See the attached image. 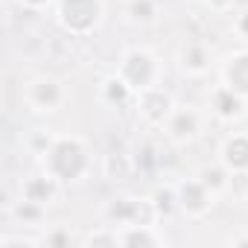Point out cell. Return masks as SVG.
Here are the masks:
<instances>
[{
  "label": "cell",
  "mask_w": 248,
  "mask_h": 248,
  "mask_svg": "<svg viewBox=\"0 0 248 248\" xmlns=\"http://www.w3.org/2000/svg\"><path fill=\"white\" fill-rule=\"evenodd\" d=\"M216 102H219V111H222V114H236V111H239V102H236L228 91H222V93L216 96Z\"/></svg>",
  "instance_id": "7"
},
{
  "label": "cell",
  "mask_w": 248,
  "mask_h": 248,
  "mask_svg": "<svg viewBox=\"0 0 248 248\" xmlns=\"http://www.w3.org/2000/svg\"><path fill=\"white\" fill-rule=\"evenodd\" d=\"M228 161L233 167H248V140H233L228 143Z\"/></svg>",
  "instance_id": "5"
},
{
  "label": "cell",
  "mask_w": 248,
  "mask_h": 248,
  "mask_svg": "<svg viewBox=\"0 0 248 248\" xmlns=\"http://www.w3.org/2000/svg\"><path fill=\"white\" fill-rule=\"evenodd\" d=\"M158 207L161 210H170L172 207V196L170 193H158Z\"/></svg>",
  "instance_id": "12"
},
{
  "label": "cell",
  "mask_w": 248,
  "mask_h": 248,
  "mask_svg": "<svg viewBox=\"0 0 248 248\" xmlns=\"http://www.w3.org/2000/svg\"><path fill=\"white\" fill-rule=\"evenodd\" d=\"M126 73H129V79H132L135 85H146L149 76H152V64H149L146 56H132L129 64H126Z\"/></svg>",
  "instance_id": "3"
},
{
  "label": "cell",
  "mask_w": 248,
  "mask_h": 248,
  "mask_svg": "<svg viewBox=\"0 0 248 248\" xmlns=\"http://www.w3.org/2000/svg\"><path fill=\"white\" fill-rule=\"evenodd\" d=\"M27 193H30V199H32V202L47 199V196H50V184H47V181H32V184L27 187Z\"/></svg>",
  "instance_id": "9"
},
{
  "label": "cell",
  "mask_w": 248,
  "mask_h": 248,
  "mask_svg": "<svg viewBox=\"0 0 248 248\" xmlns=\"http://www.w3.org/2000/svg\"><path fill=\"white\" fill-rule=\"evenodd\" d=\"M164 108H167V99H164V96H158V93H155V96H146V114H149V117H161Z\"/></svg>",
  "instance_id": "8"
},
{
  "label": "cell",
  "mask_w": 248,
  "mask_h": 248,
  "mask_svg": "<svg viewBox=\"0 0 248 248\" xmlns=\"http://www.w3.org/2000/svg\"><path fill=\"white\" fill-rule=\"evenodd\" d=\"M85 167V155H82V146L79 143H59L56 152H53V170L62 175V178H76Z\"/></svg>",
  "instance_id": "1"
},
{
  "label": "cell",
  "mask_w": 248,
  "mask_h": 248,
  "mask_svg": "<svg viewBox=\"0 0 248 248\" xmlns=\"http://www.w3.org/2000/svg\"><path fill=\"white\" fill-rule=\"evenodd\" d=\"M30 3H41V0H30Z\"/></svg>",
  "instance_id": "21"
},
{
  "label": "cell",
  "mask_w": 248,
  "mask_h": 248,
  "mask_svg": "<svg viewBox=\"0 0 248 248\" xmlns=\"http://www.w3.org/2000/svg\"><path fill=\"white\" fill-rule=\"evenodd\" d=\"M242 32H248V15L242 18Z\"/></svg>",
  "instance_id": "20"
},
{
  "label": "cell",
  "mask_w": 248,
  "mask_h": 248,
  "mask_svg": "<svg viewBox=\"0 0 248 248\" xmlns=\"http://www.w3.org/2000/svg\"><path fill=\"white\" fill-rule=\"evenodd\" d=\"M228 79H231V85H233L236 91L248 93V56H242V59H236V62L231 64Z\"/></svg>",
  "instance_id": "4"
},
{
  "label": "cell",
  "mask_w": 248,
  "mask_h": 248,
  "mask_svg": "<svg viewBox=\"0 0 248 248\" xmlns=\"http://www.w3.org/2000/svg\"><path fill=\"white\" fill-rule=\"evenodd\" d=\"M126 242H143V245H152V239H149L146 233H132V236H129Z\"/></svg>",
  "instance_id": "15"
},
{
  "label": "cell",
  "mask_w": 248,
  "mask_h": 248,
  "mask_svg": "<svg viewBox=\"0 0 248 248\" xmlns=\"http://www.w3.org/2000/svg\"><path fill=\"white\" fill-rule=\"evenodd\" d=\"M111 213H114V216H129V213H132V207H129V204H114V207H111Z\"/></svg>",
  "instance_id": "13"
},
{
  "label": "cell",
  "mask_w": 248,
  "mask_h": 248,
  "mask_svg": "<svg viewBox=\"0 0 248 248\" xmlns=\"http://www.w3.org/2000/svg\"><path fill=\"white\" fill-rule=\"evenodd\" d=\"M123 96H126V91H123V85L111 82V99H123Z\"/></svg>",
  "instance_id": "14"
},
{
  "label": "cell",
  "mask_w": 248,
  "mask_h": 248,
  "mask_svg": "<svg viewBox=\"0 0 248 248\" xmlns=\"http://www.w3.org/2000/svg\"><path fill=\"white\" fill-rule=\"evenodd\" d=\"M56 96H59V93H56L53 85H41V88H38V99H41V102H56Z\"/></svg>",
  "instance_id": "11"
},
{
  "label": "cell",
  "mask_w": 248,
  "mask_h": 248,
  "mask_svg": "<svg viewBox=\"0 0 248 248\" xmlns=\"http://www.w3.org/2000/svg\"><path fill=\"white\" fill-rule=\"evenodd\" d=\"M207 181H213V184H219V181H222V172H219V170H213V172H207Z\"/></svg>",
  "instance_id": "17"
},
{
  "label": "cell",
  "mask_w": 248,
  "mask_h": 248,
  "mask_svg": "<svg viewBox=\"0 0 248 248\" xmlns=\"http://www.w3.org/2000/svg\"><path fill=\"white\" fill-rule=\"evenodd\" d=\"M193 126H196V120H193L190 114H181V117L175 120V135H190Z\"/></svg>",
  "instance_id": "10"
},
{
  "label": "cell",
  "mask_w": 248,
  "mask_h": 248,
  "mask_svg": "<svg viewBox=\"0 0 248 248\" xmlns=\"http://www.w3.org/2000/svg\"><path fill=\"white\" fill-rule=\"evenodd\" d=\"M184 202H187L193 210H202V207H204V193H202V187H196V184L184 187Z\"/></svg>",
  "instance_id": "6"
},
{
  "label": "cell",
  "mask_w": 248,
  "mask_h": 248,
  "mask_svg": "<svg viewBox=\"0 0 248 248\" xmlns=\"http://www.w3.org/2000/svg\"><path fill=\"white\" fill-rule=\"evenodd\" d=\"M21 216H27V219H35V210H32V207H21Z\"/></svg>",
  "instance_id": "19"
},
{
  "label": "cell",
  "mask_w": 248,
  "mask_h": 248,
  "mask_svg": "<svg viewBox=\"0 0 248 248\" xmlns=\"http://www.w3.org/2000/svg\"><path fill=\"white\" fill-rule=\"evenodd\" d=\"M135 12H138L140 18H149V6H146V3H143V6H135Z\"/></svg>",
  "instance_id": "18"
},
{
  "label": "cell",
  "mask_w": 248,
  "mask_h": 248,
  "mask_svg": "<svg viewBox=\"0 0 248 248\" xmlns=\"http://www.w3.org/2000/svg\"><path fill=\"white\" fill-rule=\"evenodd\" d=\"M62 12H64V24L73 27V30H88L93 21H96V0H64L62 3Z\"/></svg>",
  "instance_id": "2"
},
{
  "label": "cell",
  "mask_w": 248,
  "mask_h": 248,
  "mask_svg": "<svg viewBox=\"0 0 248 248\" xmlns=\"http://www.w3.org/2000/svg\"><path fill=\"white\" fill-rule=\"evenodd\" d=\"M190 64H193V67H202V53H199V50L190 53Z\"/></svg>",
  "instance_id": "16"
}]
</instances>
